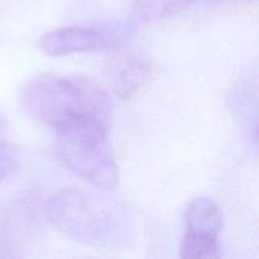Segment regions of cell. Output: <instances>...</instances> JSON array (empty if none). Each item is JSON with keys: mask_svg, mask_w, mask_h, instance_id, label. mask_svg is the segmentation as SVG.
Segmentation results:
<instances>
[{"mask_svg": "<svg viewBox=\"0 0 259 259\" xmlns=\"http://www.w3.org/2000/svg\"><path fill=\"white\" fill-rule=\"evenodd\" d=\"M109 131L100 124H77L56 131L58 159L68 171L102 191H112L120 178L108 138Z\"/></svg>", "mask_w": 259, "mask_h": 259, "instance_id": "3", "label": "cell"}, {"mask_svg": "<svg viewBox=\"0 0 259 259\" xmlns=\"http://www.w3.org/2000/svg\"><path fill=\"white\" fill-rule=\"evenodd\" d=\"M179 255L184 259H215L223 255V250L219 237L185 232L179 246Z\"/></svg>", "mask_w": 259, "mask_h": 259, "instance_id": "9", "label": "cell"}, {"mask_svg": "<svg viewBox=\"0 0 259 259\" xmlns=\"http://www.w3.org/2000/svg\"><path fill=\"white\" fill-rule=\"evenodd\" d=\"M26 111L55 131L77 124L111 129L112 100L94 80L76 74H44L32 79L21 94Z\"/></svg>", "mask_w": 259, "mask_h": 259, "instance_id": "1", "label": "cell"}, {"mask_svg": "<svg viewBox=\"0 0 259 259\" xmlns=\"http://www.w3.org/2000/svg\"><path fill=\"white\" fill-rule=\"evenodd\" d=\"M194 2L196 0H135L129 20L137 27L152 24L181 12Z\"/></svg>", "mask_w": 259, "mask_h": 259, "instance_id": "8", "label": "cell"}, {"mask_svg": "<svg viewBox=\"0 0 259 259\" xmlns=\"http://www.w3.org/2000/svg\"><path fill=\"white\" fill-rule=\"evenodd\" d=\"M2 129H3V121L0 120V132ZM15 167H17V162H15L14 153L11 147L8 146V143L2 140L0 137V182H3L8 176H11Z\"/></svg>", "mask_w": 259, "mask_h": 259, "instance_id": "10", "label": "cell"}, {"mask_svg": "<svg viewBox=\"0 0 259 259\" xmlns=\"http://www.w3.org/2000/svg\"><path fill=\"white\" fill-rule=\"evenodd\" d=\"M223 229V214L209 197H197L185 211V232L219 237Z\"/></svg>", "mask_w": 259, "mask_h": 259, "instance_id": "7", "label": "cell"}, {"mask_svg": "<svg viewBox=\"0 0 259 259\" xmlns=\"http://www.w3.org/2000/svg\"><path fill=\"white\" fill-rule=\"evenodd\" d=\"M39 225L38 208L30 200L17 202L5 215L0 231V250L3 256H18L30 243Z\"/></svg>", "mask_w": 259, "mask_h": 259, "instance_id": "5", "label": "cell"}, {"mask_svg": "<svg viewBox=\"0 0 259 259\" xmlns=\"http://www.w3.org/2000/svg\"><path fill=\"white\" fill-rule=\"evenodd\" d=\"M135 29L131 20L65 26L46 33L41 38V49L49 56L117 50L127 44Z\"/></svg>", "mask_w": 259, "mask_h": 259, "instance_id": "4", "label": "cell"}, {"mask_svg": "<svg viewBox=\"0 0 259 259\" xmlns=\"http://www.w3.org/2000/svg\"><path fill=\"white\" fill-rule=\"evenodd\" d=\"M246 2H247V0H246Z\"/></svg>", "mask_w": 259, "mask_h": 259, "instance_id": "11", "label": "cell"}, {"mask_svg": "<svg viewBox=\"0 0 259 259\" xmlns=\"http://www.w3.org/2000/svg\"><path fill=\"white\" fill-rule=\"evenodd\" d=\"M150 76V65L132 53L117 55L108 65V77L112 91L123 100L137 94Z\"/></svg>", "mask_w": 259, "mask_h": 259, "instance_id": "6", "label": "cell"}, {"mask_svg": "<svg viewBox=\"0 0 259 259\" xmlns=\"http://www.w3.org/2000/svg\"><path fill=\"white\" fill-rule=\"evenodd\" d=\"M44 215L56 231L87 246L121 247L132 235V223L121 203L83 190L58 191L47 200Z\"/></svg>", "mask_w": 259, "mask_h": 259, "instance_id": "2", "label": "cell"}]
</instances>
